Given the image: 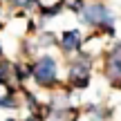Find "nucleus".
<instances>
[{
  "label": "nucleus",
  "instance_id": "f257e3e1",
  "mask_svg": "<svg viewBox=\"0 0 121 121\" xmlns=\"http://www.w3.org/2000/svg\"><path fill=\"white\" fill-rule=\"evenodd\" d=\"M83 22L87 25H99V27H110L112 25V13L103 7V4H90L83 9Z\"/></svg>",
  "mask_w": 121,
  "mask_h": 121
},
{
  "label": "nucleus",
  "instance_id": "f03ea898",
  "mask_svg": "<svg viewBox=\"0 0 121 121\" xmlns=\"http://www.w3.org/2000/svg\"><path fill=\"white\" fill-rule=\"evenodd\" d=\"M31 74L36 76L38 85H52L56 81V63H54V58L52 56H43L38 60V65L31 69Z\"/></svg>",
  "mask_w": 121,
  "mask_h": 121
},
{
  "label": "nucleus",
  "instance_id": "7ed1b4c3",
  "mask_svg": "<svg viewBox=\"0 0 121 121\" xmlns=\"http://www.w3.org/2000/svg\"><path fill=\"white\" fill-rule=\"evenodd\" d=\"M60 45H63L65 52H72V49L78 45V31H67V34H63V40H60Z\"/></svg>",
  "mask_w": 121,
  "mask_h": 121
},
{
  "label": "nucleus",
  "instance_id": "20e7f679",
  "mask_svg": "<svg viewBox=\"0 0 121 121\" xmlns=\"http://www.w3.org/2000/svg\"><path fill=\"white\" fill-rule=\"evenodd\" d=\"M13 69L9 67V63H0V83H7V76H11Z\"/></svg>",
  "mask_w": 121,
  "mask_h": 121
},
{
  "label": "nucleus",
  "instance_id": "39448f33",
  "mask_svg": "<svg viewBox=\"0 0 121 121\" xmlns=\"http://www.w3.org/2000/svg\"><path fill=\"white\" fill-rule=\"evenodd\" d=\"M58 9H60V2H58V4H54V7H47V9H43V16L52 18V16H56V13H58Z\"/></svg>",
  "mask_w": 121,
  "mask_h": 121
},
{
  "label": "nucleus",
  "instance_id": "423d86ee",
  "mask_svg": "<svg viewBox=\"0 0 121 121\" xmlns=\"http://www.w3.org/2000/svg\"><path fill=\"white\" fill-rule=\"evenodd\" d=\"M11 2H13V4H20V7H27V9H29V7H34V4H36V0H11Z\"/></svg>",
  "mask_w": 121,
  "mask_h": 121
},
{
  "label": "nucleus",
  "instance_id": "0eeeda50",
  "mask_svg": "<svg viewBox=\"0 0 121 121\" xmlns=\"http://www.w3.org/2000/svg\"><path fill=\"white\" fill-rule=\"evenodd\" d=\"M69 7H72L74 11H78V9H83V0H72V2H69Z\"/></svg>",
  "mask_w": 121,
  "mask_h": 121
},
{
  "label": "nucleus",
  "instance_id": "6e6552de",
  "mask_svg": "<svg viewBox=\"0 0 121 121\" xmlns=\"http://www.w3.org/2000/svg\"><path fill=\"white\" fill-rule=\"evenodd\" d=\"M27 121H36V119H27Z\"/></svg>",
  "mask_w": 121,
  "mask_h": 121
},
{
  "label": "nucleus",
  "instance_id": "1a4fd4ad",
  "mask_svg": "<svg viewBox=\"0 0 121 121\" xmlns=\"http://www.w3.org/2000/svg\"><path fill=\"white\" fill-rule=\"evenodd\" d=\"M7 121H13V119H7Z\"/></svg>",
  "mask_w": 121,
  "mask_h": 121
}]
</instances>
